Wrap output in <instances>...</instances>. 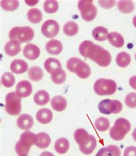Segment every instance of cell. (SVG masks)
Wrapping results in <instances>:
<instances>
[{"instance_id":"1","label":"cell","mask_w":136,"mask_h":156,"mask_svg":"<svg viewBox=\"0 0 136 156\" xmlns=\"http://www.w3.org/2000/svg\"><path fill=\"white\" fill-rule=\"evenodd\" d=\"M79 50L82 56L90 58L101 67L109 66L111 61V56L108 50L90 41L82 42Z\"/></svg>"},{"instance_id":"2","label":"cell","mask_w":136,"mask_h":156,"mask_svg":"<svg viewBox=\"0 0 136 156\" xmlns=\"http://www.w3.org/2000/svg\"><path fill=\"white\" fill-rule=\"evenodd\" d=\"M74 138L79 146L81 151L85 154H90L95 149L97 142L92 135H89L83 128L76 129L74 133Z\"/></svg>"},{"instance_id":"3","label":"cell","mask_w":136,"mask_h":156,"mask_svg":"<svg viewBox=\"0 0 136 156\" xmlns=\"http://www.w3.org/2000/svg\"><path fill=\"white\" fill-rule=\"evenodd\" d=\"M37 140V135L33 134L29 131L23 133L15 146L17 154L19 156L27 155L29 153L31 147L33 145L36 144Z\"/></svg>"},{"instance_id":"4","label":"cell","mask_w":136,"mask_h":156,"mask_svg":"<svg viewBox=\"0 0 136 156\" xmlns=\"http://www.w3.org/2000/svg\"><path fill=\"white\" fill-rule=\"evenodd\" d=\"M131 128L130 122L124 118H119L115 122L114 125L110 129V136L114 140H123Z\"/></svg>"},{"instance_id":"5","label":"cell","mask_w":136,"mask_h":156,"mask_svg":"<svg viewBox=\"0 0 136 156\" xmlns=\"http://www.w3.org/2000/svg\"><path fill=\"white\" fill-rule=\"evenodd\" d=\"M11 40L20 43L28 42L34 37V31L30 27H15L11 29L9 34Z\"/></svg>"},{"instance_id":"6","label":"cell","mask_w":136,"mask_h":156,"mask_svg":"<svg viewBox=\"0 0 136 156\" xmlns=\"http://www.w3.org/2000/svg\"><path fill=\"white\" fill-rule=\"evenodd\" d=\"M117 87V83L114 80L100 79L95 82L94 86V90L96 94L103 96L114 94Z\"/></svg>"},{"instance_id":"7","label":"cell","mask_w":136,"mask_h":156,"mask_svg":"<svg viewBox=\"0 0 136 156\" xmlns=\"http://www.w3.org/2000/svg\"><path fill=\"white\" fill-rule=\"evenodd\" d=\"M5 110L9 115L13 116H16L20 113L22 111L21 98L17 95L16 93H10L6 96Z\"/></svg>"},{"instance_id":"8","label":"cell","mask_w":136,"mask_h":156,"mask_svg":"<svg viewBox=\"0 0 136 156\" xmlns=\"http://www.w3.org/2000/svg\"><path fill=\"white\" fill-rule=\"evenodd\" d=\"M78 6L83 20L86 22H91L95 18L97 9L93 4V1H79Z\"/></svg>"},{"instance_id":"9","label":"cell","mask_w":136,"mask_h":156,"mask_svg":"<svg viewBox=\"0 0 136 156\" xmlns=\"http://www.w3.org/2000/svg\"><path fill=\"white\" fill-rule=\"evenodd\" d=\"M98 109L101 113L104 115L117 114L122 110V104L119 101L106 99L99 102Z\"/></svg>"},{"instance_id":"10","label":"cell","mask_w":136,"mask_h":156,"mask_svg":"<svg viewBox=\"0 0 136 156\" xmlns=\"http://www.w3.org/2000/svg\"><path fill=\"white\" fill-rule=\"evenodd\" d=\"M41 33L48 38H54L59 31V25L54 20H48L44 23L41 27Z\"/></svg>"},{"instance_id":"11","label":"cell","mask_w":136,"mask_h":156,"mask_svg":"<svg viewBox=\"0 0 136 156\" xmlns=\"http://www.w3.org/2000/svg\"><path fill=\"white\" fill-rule=\"evenodd\" d=\"M16 94L20 98H26L32 92V84L28 80H22L17 84Z\"/></svg>"},{"instance_id":"12","label":"cell","mask_w":136,"mask_h":156,"mask_svg":"<svg viewBox=\"0 0 136 156\" xmlns=\"http://www.w3.org/2000/svg\"><path fill=\"white\" fill-rule=\"evenodd\" d=\"M23 54L27 59L35 60L40 56V50L36 45L32 44H28L24 47Z\"/></svg>"},{"instance_id":"13","label":"cell","mask_w":136,"mask_h":156,"mask_svg":"<svg viewBox=\"0 0 136 156\" xmlns=\"http://www.w3.org/2000/svg\"><path fill=\"white\" fill-rule=\"evenodd\" d=\"M17 126L22 130H28L32 127L33 119L28 114H23L18 117L17 120Z\"/></svg>"},{"instance_id":"14","label":"cell","mask_w":136,"mask_h":156,"mask_svg":"<svg viewBox=\"0 0 136 156\" xmlns=\"http://www.w3.org/2000/svg\"><path fill=\"white\" fill-rule=\"evenodd\" d=\"M45 49L50 55H58L62 51L63 45L59 41L51 39L47 43Z\"/></svg>"},{"instance_id":"15","label":"cell","mask_w":136,"mask_h":156,"mask_svg":"<svg viewBox=\"0 0 136 156\" xmlns=\"http://www.w3.org/2000/svg\"><path fill=\"white\" fill-rule=\"evenodd\" d=\"M74 73L80 78L86 79L88 78L91 74V69L85 62L81 60L76 65Z\"/></svg>"},{"instance_id":"16","label":"cell","mask_w":136,"mask_h":156,"mask_svg":"<svg viewBox=\"0 0 136 156\" xmlns=\"http://www.w3.org/2000/svg\"><path fill=\"white\" fill-rule=\"evenodd\" d=\"M53 117L52 112L49 109L43 108L39 110L36 113V119L39 123L47 124L50 123Z\"/></svg>"},{"instance_id":"17","label":"cell","mask_w":136,"mask_h":156,"mask_svg":"<svg viewBox=\"0 0 136 156\" xmlns=\"http://www.w3.org/2000/svg\"><path fill=\"white\" fill-rule=\"evenodd\" d=\"M28 66L25 61L17 59L12 62L11 64V71L16 74H22L27 71Z\"/></svg>"},{"instance_id":"18","label":"cell","mask_w":136,"mask_h":156,"mask_svg":"<svg viewBox=\"0 0 136 156\" xmlns=\"http://www.w3.org/2000/svg\"><path fill=\"white\" fill-rule=\"evenodd\" d=\"M95 156H121V151L118 146L110 145L101 149Z\"/></svg>"},{"instance_id":"19","label":"cell","mask_w":136,"mask_h":156,"mask_svg":"<svg viewBox=\"0 0 136 156\" xmlns=\"http://www.w3.org/2000/svg\"><path fill=\"white\" fill-rule=\"evenodd\" d=\"M20 44L16 41L11 40L5 45V51L8 56H16L20 52Z\"/></svg>"},{"instance_id":"20","label":"cell","mask_w":136,"mask_h":156,"mask_svg":"<svg viewBox=\"0 0 136 156\" xmlns=\"http://www.w3.org/2000/svg\"><path fill=\"white\" fill-rule=\"evenodd\" d=\"M51 104L52 108L56 111L62 112L65 110L67 106V102L62 96H56L51 101Z\"/></svg>"},{"instance_id":"21","label":"cell","mask_w":136,"mask_h":156,"mask_svg":"<svg viewBox=\"0 0 136 156\" xmlns=\"http://www.w3.org/2000/svg\"><path fill=\"white\" fill-rule=\"evenodd\" d=\"M108 39L109 42L116 48H121L124 45L125 41L123 37L117 32H112L108 34Z\"/></svg>"},{"instance_id":"22","label":"cell","mask_w":136,"mask_h":156,"mask_svg":"<svg viewBox=\"0 0 136 156\" xmlns=\"http://www.w3.org/2000/svg\"><path fill=\"white\" fill-rule=\"evenodd\" d=\"M33 99L36 104L40 106H43L49 102L50 98L49 94L46 91L41 90H39L35 94Z\"/></svg>"},{"instance_id":"23","label":"cell","mask_w":136,"mask_h":156,"mask_svg":"<svg viewBox=\"0 0 136 156\" xmlns=\"http://www.w3.org/2000/svg\"><path fill=\"white\" fill-rule=\"evenodd\" d=\"M70 148V143L68 140L65 138H61L56 140L55 144V149L57 153L63 154L67 153Z\"/></svg>"},{"instance_id":"24","label":"cell","mask_w":136,"mask_h":156,"mask_svg":"<svg viewBox=\"0 0 136 156\" xmlns=\"http://www.w3.org/2000/svg\"><path fill=\"white\" fill-rule=\"evenodd\" d=\"M44 68L48 73H51L57 69H61V64L58 59L51 57L44 62Z\"/></svg>"},{"instance_id":"25","label":"cell","mask_w":136,"mask_h":156,"mask_svg":"<svg viewBox=\"0 0 136 156\" xmlns=\"http://www.w3.org/2000/svg\"><path fill=\"white\" fill-rule=\"evenodd\" d=\"M38 136V140L35 145L40 149H45L49 146L51 140L48 134L45 133H40L36 134Z\"/></svg>"},{"instance_id":"26","label":"cell","mask_w":136,"mask_h":156,"mask_svg":"<svg viewBox=\"0 0 136 156\" xmlns=\"http://www.w3.org/2000/svg\"><path fill=\"white\" fill-rule=\"evenodd\" d=\"M93 38L98 41H104L108 39V30L107 28L102 26L97 27L93 30Z\"/></svg>"},{"instance_id":"27","label":"cell","mask_w":136,"mask_h":156,"mask_svg":"<svg viewBox=\"0 0 136 156\" xmlns=\"http://www.w3.org/2000/svg\"><path fill=\"white\" fill-rule=\"evenodd\" d=\"M28 73L29 78L33 82H38L43 78V71L38 66L31 67L28 69Z\"/></svg>"},{"instance_id":"28","label":"cell","mask_w":136,"mask_h":156,"mask_svg":"<svg viewBox=\"0 0 136 156\" xmlns=\"http://www.w3.org/2000/svg\"><path fill=\"white\" fill-rule=\"evenodd\" d=\"M131 62L130 55L126 52H121L118 54L116 57V62L117 65L122 68L128 67Z\"/></svg>"},{"instance_id":"29","label":"cell","mask_w":136,"mask_h":156,"mask_svg":"<svg viewBox=\"0 0 136 156\" xmlns=\"http://www.w3.org/2000/svg\"><path fill=\"white\" fill-rule=\"evenodd\" d=\"M51 79L55 84L63 83L66 79V73L62 69H57L51 73Z\"/></svg>"},{"instance_id":"30","label":"cell","mask_w":136,"mask_h":156,"mask_svg":"<svg viewBox=\"0 0 136 156\" xmlns=\"http://www.w3.org/2000/svg\"><path fill=\"white\" fill-rule=\"evenodd\" d=\"M117 7L124 13H130L134 9V3L131 1H120L117 4Z\"/></svg>"},{"instance_id":"31","label":"cell","mask_w":136,"mask_h":156,"mask_svg":"<svg viewBox=\"0 0 136 156\" xmlns=\"http://www.w3.org/2000/svg\"><path fill=\"white\" fill-rule=\"evenodd\" d=\"M28 20L33 24H37L42 20V13L37 8H32L28 12Z\"/></svg>"},{"instance_id":"32","label":"cell","mask_w":136,"mask_h":156,"mask_svg":"<svg viewBox=\"0 0 136 156\" xmlns=\"http://www.w3.org/2000/svg\"><path fill=\"white\" fill-rule=\"evenodd\" d=\"M78 26L74 22L66 23L63 27V31L68 36H74L78 32Z\"/></svg>"},{"instance_id":"33","label":"cell","mask_w":136,"mask_h":156,"mask_svg":"<svg viewBox=\"0 0 136 156\" xmlns=\"http://www.w3.org/2000/svg\"><path fill=\"white\" fill-rule=\"evenodd\" d=\"M59 4L57 1L47 0L44 4V9L48 13H54L58 10Z\"/></svg>"},{"instance_id":"34","label":"cell","mask_w":136,"mask_h":156,"mask_svg":"<svg viewBox=\"0 0 136 156\" xmlns=\"http://www.w3.org/2000/svg\"><path fill=\"white\" fill-rule=\"evenodd\" d=\"M1 7L5 11H14L19 6V2L16 0L13 1H1Z\"/></svg>"},{"instance_id":"35","label":"cell","mask_w":136,"mask_h":156,"mask_svg":"<svg viewBox=\"0 0 136 156\" xmlns=\"http://www.w3.org/2000/svg\"><path fill=\"white\" fill-rule=\"evenodd\" d=\"M1 82L5 87H12L15 83V76L10 73H5L2 76Z\"/></svg>"},{"instance_id":"36","label":"cell","mask_w":136,"mask_h":156,"mask_svg":"<svg viewBox=\"0 0 136 156\" xmlns=\"http://www.w3.org/2000/svg\"><path fill=\"white\" fill-rule=\"evenodd\" d=\"M95 126L99 131H106L109 129L110 123L109 120L106 118L101 117L95 121Z\"/></svg>"},{"instance_id":"37","label":"cell","mask_w":136,"mask_h":156,"mask_svg":"<svg viewBox=\"0 0 136 156\" xmlns=\"http://www.w3.org/2000/svg\"><path fill=\"white\" fill-rule=\"evenodd\" d=\"M125 104L126 105L132 108H136V93H131L126 95L125 98Z\"/></svg>"},{"instance_id":"38","label":"cell","mask_w":136,"mask_h":156,"mask_svg":"<svg viewBox=\"0 0 136 156\" xmlns=\"http://www.w3.org/2000/svg\"><path fill=\"white\" fill-rule=\"evenodd\" d=\"M81 60V59H79V58H76V57H72L71 58H70L67 63V67L68 69L70 72L75 73V69L76 65Z\"/></svg>"},{"instance_id":"39","label":"cell","mask_w":136,"mask_h":156,"mask_svg":"<svg viewBox=\"0 0 136 156\" xmlns=\"http://www.w3.org/2000/svg\"><path fill=\"white\" fill-rule=\"evenodd\" d=\"M99 5L104 9H110L114 6L115 4V1H99Z\"/></svg>"},{"instance_id":"40","label":"cell","mask_w":136,"mask_h":156,"mask_svg":"<svg viewBox=\"0 0 136 156\" xmlns=\"http://www.w3.org/2000/svg\"><path fill=\"white\" fill-rule=\"evenodd\" d=\"M124 156H136V147L129 146L126 147L124 153Z\"/></svg>"},{"instance_id":"41","label":"cell","mask_w":136,"mask_h":156,"mask_svg":"<svg viewBox=\"0 0 136 156\" xmlns=\"http://www.w3.org/2000/svg\"><path fill=\"white\" fill-rule=\"evenodd\" d=\"M129 84L133 89L136 90V76H133L129 79Z\"/></svg>"},{"instance_id":"42","label":"cell","mask_w":136,"mask_h":156,"mask_svg":"<svg viewBox=\"0 0 136 156\" xmlns=\"http://www.w3.org/2000/svg\"><path fill=\"white\" fill-rule=\"evenodd\" d=\"M38 2V1H25V2L28 5L30 6L35 5Z\"/></svg>"},{"instance_id":"43","label":"cell","mask_w":136,"mask_h":156,"mask_svg":"<svg viewBox=\"0 0 136 156\" xmlns=\"http://www.w3.org/2000/svg\"><path fill=\"white\" fill-rule=\"evenodd\" d=\"M40 156H54V155L49 151H44Z\"/></svg>"},{"instance_id":"44","label":"cell","mask_w":136,"mask_h":156,"mask_svg":"<svg viewBox=\"0 0 136 156\" xmlns=\"http://www.w3.org/2000/svg\"><path fill=\"white\" fill-rule=\"evenodd\" d=\"M132 136H133V138L134 140L136 142V128L134 129V130L133 131V132L132 133Z\"/></svg>"},{"instance_id":"45","label":"cell","mask_w":136,"mask_h":156,"mask_svg":"<svg viewBox=\"0 0 136 156\" xmlns=\"http://www.w3.org/2000/svg\"><path fill=\"white\" fill-rule=\"evenodd\" d=\"M133 25L136 28V16H134V17L133 18Z\"/></svg>"},{"instance_id":"46","label":"cell","mask_w":136,"mask_h":156,"mask_svg":"<svg viewBox=\"0 0 136 156\" xmlns=\"http://www.w3.org/2000/svg\"><path fill=\"white\" fill-rule=\"evenodd\" d=\"M27 156V155H22V156Z\"/></svg>"},{"instance_id":"47","label":"cell","mask_w":136,"mask_h":156,"mask_svg":"<svg viewBox=\"0 0 136 156\" xmlns=\"http://www.w3.org/2000/svg\"><path fill=\"white\" fill-rule=\"evenodd\" d=\"M135 57H136V56H135Z\"/></svg>"}]
</instances>
